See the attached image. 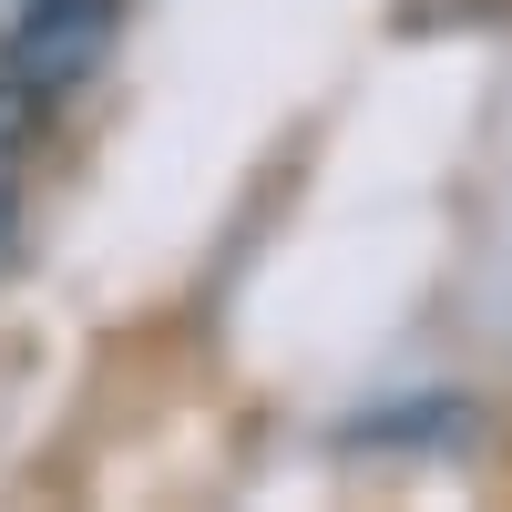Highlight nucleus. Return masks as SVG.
Listing matches in <instances>:
<instances>
[{"label": "nucleus", "instance_id": "f03ea898", "mask_svg": "<svg viewBox=\"0 0 512 512\" xmlns=\"http://www.w3.org/2000/svg\"><path fill=\"white\" fill-rule=\"evenodd\" d=\"M31 123H41V93H31V82H11V72H0V175H11V164H21Z\"/></svg>", "mask_w": 512, "mask_h": 512}, {"label": "nucleus", "instance_id": "f257e3e1", "mask_svg": "<svg viewBox=\"0 0 512 512\" xmlns=\"http://www.w3.org/2000/svg\"><path fill=\"white\" fill-rule=\"evenodd\" d=\"M113 41V0H0V72L31 93H72Z\"/></svg>", "mask_w": 512, "mask_h": 512}, {"label": "nucleus", "instance_id": "7ed1b4c3", "mask_svg": "<svg viewBox=\"0 0 512 512\" xmlns=\"http://www.w3.org/2000/svg\"><path fill=\"white\" fill-rule=\"evenodd\" d=\"M0 267H11V185H0Z\"/></svg>", "mask_w": 512, "mask_h": 512}]
</instances>
